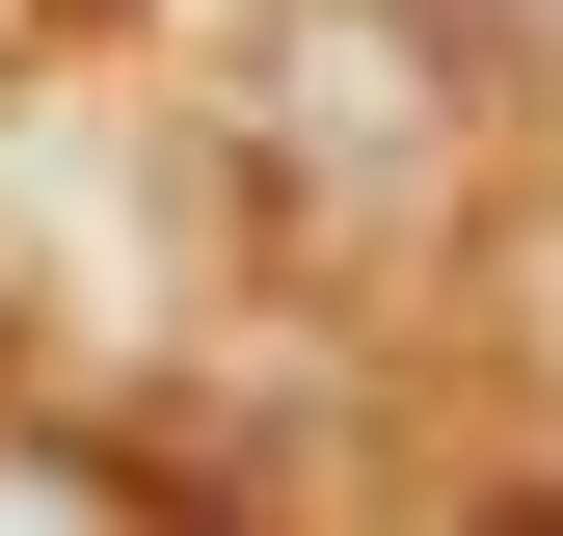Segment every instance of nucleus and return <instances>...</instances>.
<instances>
[{"label": "nucleus", "instance_id": "obj_1", "mask_svg": "<svg viewBox=\"0 0 563 536\" xmlns=\"http://www.w3.org/2000/svg\"><path fill=\"white\" fill-rule=\"evenodd\" d=\"M0 536H162V510H134V456H81V429H0Z\"/></svg>", "mask_w": 563, "mask_h": 536}, {"label": "nucleus", "instance_id": "obj_3", "mask_svg": "<svg viewBox=\"0 0 563 536\" xmlns=\"http://www.w3.org/2000/svg\"><path fill=\"white\" fill-rule=\"evenodd\" d=\"M510 536H537V510H510Z\"/></svg>", "mask_w": 563, "mask_h": 536}, {"label": "nucleus", "instance_id": "obj_2", "mask_svg": "<svg viewBox=\"0 0 563 536\" xmlns=\"http://www.w3.org/2000/svg\"><path fill=\"white\" fill-rule=\"evenodd\" d=\"M0 27H108V0H0Z\"/></svg>", "mask_w": 563, "mask_h": 536}]
</instances>
